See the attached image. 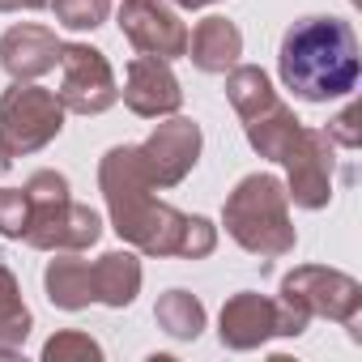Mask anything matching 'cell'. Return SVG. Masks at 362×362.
<instances>
[{
  "instance_id": "1",
  "label": "cell",
  "mask_w": 362,
  "mask_h": 362,
  "mask_svg": "<svg viewBox=\"0 0 362 362\" xmlns=\"http://www.w3.org/2000/svg\"><path fill=\"white\" fill-rule=\"evenodd\" d=\"M281 81L303 103H332L358 86V39L341 18H303L281 39Z\"/></svg>"
}]
</instances>
